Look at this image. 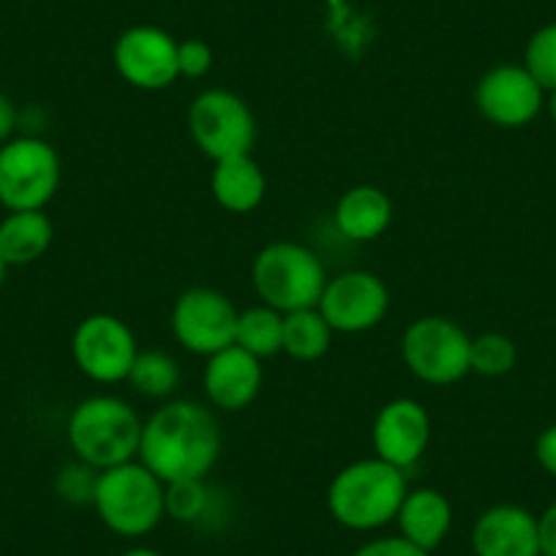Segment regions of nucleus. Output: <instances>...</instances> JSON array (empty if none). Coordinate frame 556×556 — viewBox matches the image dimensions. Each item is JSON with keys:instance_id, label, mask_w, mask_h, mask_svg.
Returning a JSON list of instances; mask_svg holds the SVG:
<instances>
[{"instance_id": "obj_1", "label": "nucleus", "mask_w": 556, "mask_h": 556, "mask_svg": "<svg viewBox=\"0 0 556 556\" xmlns=\"http://www.w3.org/2000/svg\"><path fill=\"white\" fill-rule=\"evenodd\" d=\"M222 453L218 420L197 401H169L159 406L139 440L137 462L146 464L162 483L207 478Z\"/></svg>"}, {"instance_id": "obj_2", "label": "nucleus", "mask_w": 556, "mask_h": 556, "mask_svg": "<svg viewBox=\"0 0 556 556\" xmlns=\"http://www.w3.org/2000/svg\"><path fill=\"white\" fill-rule=\"evenodd\" d=\"M406 491L404 469L377 456L361 458L330 480L328 510L344 529L374 532L395 521Z\"/></svg>"}, {"instance_id": "obj_3", "label": "nucleus", "mask_w": 556, "mask_h": 556, "mask_svg": "<svg viewBox=\"0 0 556 556\" xmlns=\"http://www.w3.org/2000/svg\"><path fill=\"white\" fill-rule=\"evenodd\" d=\"M66 437L77 462L104 472L137 458L142 420L123 399L90 395L79 401L68 415Z\"/></svg>"}, {"instance_id": "obj_4", "label": "nucleus", "mask_w": 556, "mask_h": 556, "mask_svg": "<svg viewBox=\"0 0 556 556\" xmlns=\"http://www.w3.org/2000/svg\"><path fill=\"white\" fill-rule=\"evenodd\" d=\"M93 507L101 523L121 538H146L164 518V483L142 462L99 472Z\"/></svg>"}, {"instance_id": "obj_5", "label": "nucleus", "mask_w": 556, "mask_h": 556, "mask_svg": "<svg viewBox=\"0 0 556 556\" xmlns=\"http://www.w3.org/2000/svg\"><path fill=\"white\" fill-rule=\"evenodd\" d=\"M251 281L265 306L290 314L319 306L328 273L323 260L308 245L295 240H276L256 254Z\"/></svg>"}, {"instance_id": "obj_6", "label": "nucleus", "mask_w": 556, "mask_h": 556, "mask_svg": "<svg viewBox=\"0 0 556 556\" xmlns=\"http://www.w3.org/2000/svg\"><path fill=\"white\" fill-rule=\"evenodd\" d=\"M61 189V156L41 137H12L0 146V205L45 211Z\"/></svg>"}, {"instance_id": "obj_7", "label": "nucleus", "mask_w": 556, "mask_h": 556, "mask_svg": "<svg viewBox=\"0 0 556 556\" xmlns=\"http://www.w3.org/2000/svg\"><path fill=\"white\" fill-rule=\"evenodd\" d=\"M469 350H472V339L467 330L447 317L415 319L401 339V357L406 368L420 382L437 384V388L458 382L472 371Z\"/></svg>"}, {"instance_id": "obj_8", "label": "nucleus", "mask_w": 556, "mask_h": 556, "mask_svg": "<svg viewBox=\"0 0 556 556\" xmlns=\"http://www.w3.org/2000/svg\"><path fill=\"white\" fill-rule=\"evenodd\" d=\"M189 134L213 162L249 156L256 142V117L238 93L211 88L191 101Z\"/></svg>"}, {"instance_id": "obj_9", "label": "nucleus", "mask_w": 556, "mask_h": 556, "mask_svg": "<svg viewBox=\"0 0 556 556\" xmlns=\"http://www.w3.org/2000/svg\"><path fill=\"white\" fill-rule=\"evenodd\" d=\"M137 355V339L121 317L90 314L74 328L72 357L93 382L115 384L128 379Z\"/></svg>"}, {"instance_id": "obj_10", "label": "nucleus", "mask_w": 556, "mask_h": 556, "mask_svg": "<svg viewBox=\"0 0 556 556\" xmlns=\"http://www.w3.org/2000/svg\"><path fill=\"white\" fill-rule=\"evenodd\" d=\"M240 312L211 287H191L173 306V333L184 350L211 357L235 344Z\"/></svg>"}, {"instance_id": "obj_11", "label": "nucleus", "mask_w": 556, "mask_h": 556, "mask_svg": "<svg viewBox=\"0 0 556 556\" xmlns=\"http://www.w3.org/2000/svg\"><path fill=\"white\" fill-rule=\"evenodd\" d=\"M317 308L333 333H366L388 314L390 292L374 273L346 270L328 278Z\"/></svg>"}, {"instance_id": "obj_12", "label": "nucleus", "mask_w": 556, "mask_h": 556, "mask_svg": "<svg viewBox=\"0 0 556 556\" xmlns=\"http://www.w3.org/2000/svg\"><path fill=\"white\" fill-rule=\"evenodd\" d=\"M112 61L117 74L139 90H164L180 77L178 41L153 25H137L121 34Z\"/></svg>"}, {"instance_id": "obj_13", "label": "nucleus", "mask_w": 556, "mask_h": 556, "mask_svg": "<svg viewBox=\"0 0 556 556\" xmlns=\"http://www.w3.org/2000/svg\"><path fill=\"white\" fill-rule=\"evenodd\" d=\"M545 90L538 79L516 63L494 66L480 77L475 88V104L480 115L500 128H521L543 110Z\"/></svg>"}, {"instance_id": "obj_14", "label": "nucleus", "mask_w": 556, "mask_h": 556, "mask_svg": "<svg viewBox=\"0 0 556 556\" xmlns=\"http://www.w3.org/2000/svg\"><path fill=\"white\" fill-rule=\"evenodd\" d=\"M374 453L393 467H415L431 442V417L415 399H393L377 412L371 429Z\"/></svg>"}, {"instance_id": "obj_15", "label": "nucleus", "mask_w": 556, "mask_h": 556, "mask_svg": "<svg viewBox=\"0 0 556 556\" xmlns=\"http://www.w3.org/2000/svg\"><path fill=\"white\" fill-rule=\"evenodd\" d=\"M202 388L216 409L238 412L256 399L262 388V361L238 344L207 357Z\"/></svg>"}, {"instance_id": "obj_16", "label": "nucleus", "mask_w": 556, "mask_h": 556, "mask_svg": "<svg viewBox=\"0 0 556 556\" xmlns=\"http://www.w3.org/2000/svg\"><path fill=\"white\" fill-rule=\"evenodd\" d=\"M475 556H538V516L521 505H494L472 527Z\"/></svg>"}, {"instance_id": "obj_17", "label": "nucleus", "mask_w": 556, "mask_h": 556, "mask_svg": "<svg viewBox=\"0 0 556 556\" xmlns=\"http://www.w3.org/2000/svg\"><path fill=\"white\" fill-rule=\"evenodd\" d=\"M399 534L415 543L417 548L437 551L445 543L447 532L453 527V505L442 491L437 489H415L406 491L404 502L399 507Z\"/></svg>"}, {"instance_id": "obj_18", "label": "nucleus", "mask_w": 556, "mask_h": 556, "mask_svg": "<svg viewBox=\"0 0 556 556\" xmlns=\"http://www.w3.org/2000/svg\"><path fill=\"white\" fill-rule=\"evenodd\" d=\"M333 218L346 240L368 243L388 232L393 222V202L377 186H355L336 202Z\"/></svg>"}, {"instance_id": "obj_19", "label": "nucleus", "mask_w": 556, "mask_h": 556, "mask_svg": "<svg viewBox=\"0 0 556 556\" xmlns=\"http://www.w3.org/2000/svg\"><path fill=\"white\" fill-rule=\"evenodd\" d=\"M211 189L218 205L229 213H251L262 205L267 191L265 173L249 156H232L216 162L211 175Z\"/></svg>"}, {"instance_id": "obj_20", "label": "nucleus", "mask_w": 556, "mask_h": 556, "mask_svg": "<svg viewBox=\"0 0 556 556\" xmlns=\"http://www.w3.org/2000/svg\"><path fill=\"white\" fill-rule=\"evenodd\" d=\"M55 227L45 211H12L0 222V260L9 267L34 265L50 251Z\"/></svg>"}, {"instance_id": "obj_21", "label": "nucleus", "mask_w": 556, "mask_h": 556, "mask_svg": "<svg viewBox=\"0 0 556 556\" xmlns=\"http://www.w3.org/2000/svg\"><path fill=\"white\" fill-rule=\"evenodd\" d=\"M330 341H333V328L325 323L319 308H301V312L285 314L281 352H287L292 361H319L330 350Z\"/></svg>"}, {"instance_id": "obj_22", "label": "nucleus", "mask_w": 556, "mask_h": 556, "mask_svg": "<svg viewBox=\"0 0 556 556\" xmlns=\"http://www.w3.org/2000/svg\"><path fill=\"white\" fill-rule=\"evenodd\" d=\"M281 339H285V314L270 306H254L240 312L238 330H235V344L249 355L273 357L281 352Z\"/></svg>"}, {"instance_id": "obj_23", "label": "nucleus", "mask_w": 556, "mask_h": 556, "mask_svg": "<svg viewBox=\"0 0 556 556\" xmlns=\"http://www.w3.org/2000/svg\"><path fill=\"white\" fill-rule=\"evenodd\" d=\"M128 384L146 399H169L180 388V366L169 352H139L128 371Z\"/></svg>"}, {"instance_id": "obj_24", "label": "nucleus", "mask_w": 556, "mask_h": 556, "mask_svg": "<svg viewBox=\"0 0 556 556\" xmlns=\"http://www.w3.org/2000/svg\"><path fill=\"white\" fill-rule=\"evenodd\" d=\"M211 510V489L205 478L164 483V516L178 523H200Z\"/></svg>"}, {"instance_id": "obj_25", "label": "nucleus", "mask_w": 556, "mask_h": 556, "mask_svg": "<svg viewBox=\"0 0 556 556\" xmlns=\"http://www.w3.org/2000/svg\"><path fill=\"white\" fill-rule=\"evenodd\" d=\"M518 361V350L505 333H483L472 339L469 350V368L480 377H505Z\"/></svg>"}, {"instance_id": "obj_26", "label": "nucleus", "mask_w": 556, "mask_h": 556, "mask_svg": "<svg viewBox=\"0 0 556 556\" xmlns=\"http://www.w3.org/2000/svg\"><path fill=\"white\" fill-rule=\"evenodd\" d=\"M523 68L538 79L543 90H556V23L545 25L529 39Z\"/></svg>"}, {"instance_id": "obj_27", "label": "nucleus", "mask_w": 556, "mask_h": 556, "mask_svg": "<svg viewBox=\"0 0 556 556\" xmlns=\"http://www.w3.org/2000/svg\"><path fill=\"white\" fill-rule=\"evenodd\" d=\"M96 480H99V469L88 467L83 462L68 464L58 475V494H61V500L72 502V505H93Z\"/></svg>"}, {"instance_id": "obj_28", "label": "nucleus", "mask_w": 556, "mask_h": 556, "mask_svg": "<svg viewBox=\"0 0 556 556\" xmlns=\"http://www.w3.org/2000/svg\"><path fill=\"white\" fill-rule=\"evenodd\" d=\"M213 68V50L211 45L200 39L178 41V72L180 77L200 79Z\"/></svg>"}, {"instance_id": "obj_29", "label": "nucleus", "mask_w": 556, "mask_h": 556, "mask_svg": "<svg viewBox=\"0 0 556 556\" xmlns=\"http://www.w3.org/2000/svg\"><path fill=\"white\" fill-rule=\"evenodd\" d=\"M352 556H431L429 551L417 548L401 534H388V538H374L363 543Z\"/></svg>"}, {"instance_id": "obj_30", "label": "nucleus", "mask_w": 556, "mask_h": 556, "mask_svg": "<svg viewBox=\"0 0 556 556\" xmlns=\"http://www.w3.org/2000/svg\"><path fill=\"white\" fill-rule=\"evenodd\" d=\"M534 456H538L540 467H543L551 478H556V424L548 426V429L538 437V442H534Z\"/></svg>"}, {"instance_id": "obj_31", "label": "nucleus", "mask_w": 556, "mask_h": 556, "mask_svg": "<svg viewBox=\"0 0 556 556\" xmlns=\"http://www.w3.org/2000/svg\"><path fill=\"white\" fill-rule=\"evenodd\" d=\"M538 534H540V554L556 556V502L545 507L543 516L538 518Z\"/></svg>"}, {"instance_id": "obj_32", "label": "nucleus", "mask_w": 556, "mask_h": 556, "mask_svg": "<svg viewBox=\"0 0 556 556\" xmlns=\"http://www.w3.org/2000/svg\"><path fill=\"white\" fill-rule=\"evenodd\" d=\"M14 126H17V110H14V104L9 101V96L0 90V146L12 139Z\"/></svg>"}, {"instance_id": "obj_33", "label": "nucleus", "mask_w": 556, "mask_h": 556, "mask_svg": "<svg viewBox=\"0 0 556 556\" xmlns=\"http://www.w3.org/2000/svg\"><path fill=\"white\" fill-rule=\"evenodd\" d=\"M121 556H164V554H159V551H153V548H142V545H139V548L123 551Z\"/></svg>"}, {"instance_id": "obj_34", "label": "nucleus", "mask_w": 556, "mask_h": 556, "mask_svg": "<svg viewBox=\"0 0 556 556\" xmlns=\"http://www.w3.org/2000/svg\"><path fill=\"white\" fill-rule=\"evenodd\" d=\"M548 112H551V117H554V123H556V90H551V99H548Z\"/></svg>"}, {"instance_id": "obj_35", "label": "nucleus", "mask_w": 556, "mask_h": 556, "mask_svg": "<svg viewBox=\"0 0 556 556\" xmlns=\"http://www.w3.org/2000/svg\"><path fill=\"white\" fill-rule=\"evenodd\" d=\"M7 270H9V265L0 260V287H3V281H7Z\"/></svg>"}, {"instance_id": "obj_36", "label": "nucleus", "mask_w": 556, "mask_h": 556, "mask_svg": "<svg viewBox=\"0 0 556 556\" xmlns=\"http://www.w3.org/2000/svg\"><path fill=\"white\" fill-rule=\"evenodd\" d=\"M538 556H545V554H538Z\"/></svg>"}]
</instances>
